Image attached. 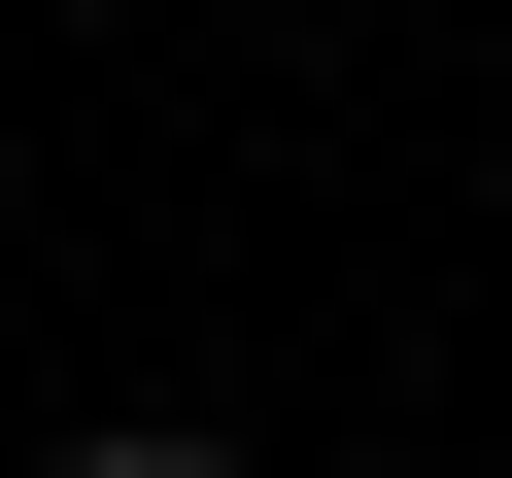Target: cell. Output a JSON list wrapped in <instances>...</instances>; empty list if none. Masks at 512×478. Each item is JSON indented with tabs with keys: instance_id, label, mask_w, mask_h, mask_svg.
<instances>
[{
	"instance_id": "6da1fadb",
	"label": "cell",
	"mask_w": 512,
	"mask_h": 478,
	"mask_svg": "<svg viewBox=\"0 0 512 478\" xmlns=\"http://www.w3.org/2000/svg\"><path fill=\"white\" fill-rule=\"evenodd\" d=\"M35 478H239V410H103V444H35Z\"/></svg>"
}]
</instances>
